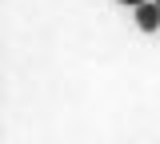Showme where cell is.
<instances>
[{
    "mask_svg": "<svg viewBox=\"0 0 160 144\" xmlns=\"http://www.w3.org/2000/svg\"><path fill=\"white\" fill-rule=\"evenodd\" d=\"M136 28H140V32H156V28H160V4H156V0H148V4L136 8Z\"/></svg>",
    "mask_w": 160,
    "mask_h": 144,
    "instance_id": "1",
    "label": "cell"
},
{
    "mask_svg": "<svg viewBox=\"0 0 160 144\" xmlns=\"http://www.w3.org/2000/svg\"><path fill=\"white\" fill-rule=\"evenodd\" d=\"M116 4H124V8H140V4H148V0H116Z\"/></svg>",
    "mask_w": 160,
    "mask_h": 144,
    "instance_id": "2",
    "label": "cell"
},
{
    "mask_svg": "<svg viewBox=\"0 0 160 144\" xmlns=\"http://www.w3.org/2000/svg\"><path fill=\"white\" fill-rule=\"evenodd\" d=\"M156 4H160V0H156Z\"/></svg>",
    "mask_w": 160,
    "mask_h": 144,
    "instance_id": "3",
    "label": "cell"
}]
</instances>
